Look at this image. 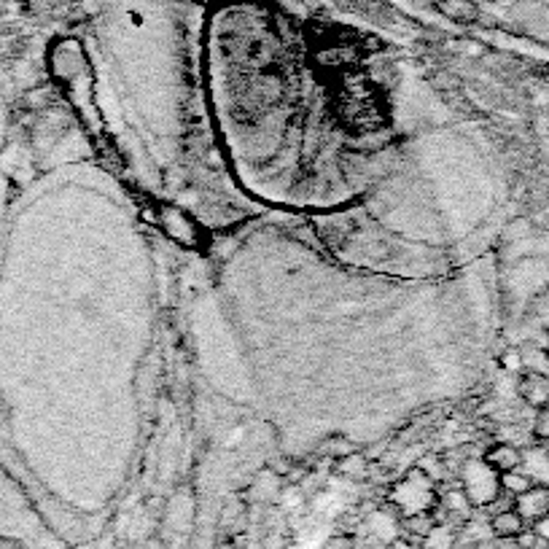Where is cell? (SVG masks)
I'll list each match as a JSON object with an SVG mask.
<instances>
[{
	"label": "cell",
	"instance_id": "cell-7",
	"mask_svg": "<svg viewBox=\"0 0 549 549\" xmlns=\"http://www.w3.org/2000/svg\"><path fill=\"white\" fill-rule=\"evenodd\" d=\"M520 472L528 474V480H531L534 485L549 488V447H542V445L526 447V450H523Z\"/></svg>",
	"mask_w": 549,
	"mask_h": 549
},
{
	"label": "cell",
	"instance_id": "cell-6",
	"mask_svg": "<svg viewBox=\"0 0 549 549\" xmlns=\"http://www.w3.org/2000/svg\"><path fill=\"white\" fill-rule=\"evenodd\" d=\"M483 458H485L499 474H507V472L520 469V464H523V447H518L515 442H496V445H491V447L483 453Z\"/></svg>",
	"mask_w": 549,
	"mask_h": 549
},
{
	"label": "cell",
	"instance_id": "cell-11",
	"mask_svg": "<svg viewBox=\"0 0 549 549\" xmlns=\"http://www.w3.org/2000/svg\"><path fill=\"white\" fill-rule=\"evenodd\" d=\"M439 526V520H437V512H426V515H412V518H404L402 520V528H404V534H407V539H418V542H423L434 528Z\"/></svg>",
	"mask_w": 549,
	"mask_h": 549
},
{
	"label": "cell",
	"instance_id": "cell-16",
	"mask_svg": "<svg viewBox=\"0 0 549 549\" xmlns=\"http://www.w3.org/2000/svg\"><path fill=\"white\" fill-rule=\"evenodd\" d=\"M534 439H536V442H549V402L542 407V410H536Z\"/></svg>",
	"mask_w": 549,
	"mask_h": 549
},
{
	"label": "cell",
	"instance_id": "cell-9",
	"mask_svg": "<svg viewBox=\"0 0 549 549\" xmlns=\"http://www.w3.org/2000/svg\"><path fill=\"white\" fill-rule=\"evenodd\" d=\"M434 5H437L450 22H458V24H472V22H477V16H480L477 0H434Z\"/></svg>",
	"mask_w": 549,
	"mask_h": 549
},
{
	"label": "cell",
	"instance_id": "cell-8",
	"mask_svg": "<svg viewBox=\"0 0 549 549\" xmlns=\"http://www.w3.org/2000/svg\"><path fill=\"white\" fill-rule=\"evenodd\" d=\"M488 523H491L493 536L501 539V542H515V539L528 528L526 520L518 515L515 507H507V509H501V512H493V518H491Z\"/></svg>",
	"mask_w": 549,
	"mask_h": 549
},
{
	"label": "cell",
	"instance_id": "cell-18",
	"mask_svg": "<svg viewBox=\"0 0 549 549\" xmlns=\"http://www.w3.org/2000/svg\"><path fill=\"white\" fill-rule=\"evenodd\" d=\"M216 549H243V547L237 545V539H235V536H221V539H218V545H216Z\"/></svg>",
	"mask_w": 549,
	"mask_h": 549
},
{
	"label": "cell",
	"instance_id": "cell-19",
	"mask_svg": "<svg viewBox=\"0 0 549 549\" xmlns=\"http://www.w3.org/2000/svg\"><path fill=\"white\" fill-rule=\"evenodd\" d=\"M504 367H507V369H520V367H523V364H520V356H518V353H509L507 361H504Z\"/></svg>",
	"mask_w": 549,
	"mask_h": 549
},
{
	"label": "cell",
	"instance_id": "cell-17",
	"mask_svg": "<svg viewBox=\"0 0 549 549\" xmlns=\"http://www.w3.org/2000/svg\"><path fill=\"white\" fill-rule=\"evenodd\" d=\"M531 531L539 536V542H542V545H547L549 547V515L547 518H542L539 523H534V526H531Z\"/></svg>",
	"mask_w": 549,
	"mask_h": 549
},
{
	"label": "cell",
	"instance_id": "cell-13",
	"mask_svg": "<svg viewBox=\"0 0 549 549\" xmlns=\"http://www.w3.org/2000/svg\"><path fill=\"white\" fill-rule=\"evenodd\" d=\"M350 453H356V445L348 442L345 437H337V434L329 437V439H323L321 447H318V456H321V458H332V461L345 458V456H350Z\"/></svg>",
	"mask_w": 549,
	"mask_h": 549
},
{
	"label": "cell",
	"instance_id": "cell-12",
	"mask_svg": "<svg viewBox=\"0 0 549 549\" xmlns=\"http://www.w3.org/2000/svg\"><path fill=\"white\" fill-rule=\"evenodd\" d=\"M456 545H458L456 528H447V523H439V526L418 545V549H456Z\"/></svg>",
	"mask_w": 549,
	"mask_h": 549
},
{
	"label": "cell",
	"instance_id": "cell-3",
	"mask_svg": "<svg viewBox=\"0 0 549 549\" xmlns=\"http://www.w3.org/2000/svg\"><path fill=\"white\" fill-rule=\"evenodd\" d=\"M154 213H156L159 229H162L170 240H175L178 245L191 248V251L202 248V229L194 224V218H191L186 210H181V208H175V205H156Z\"/></svg>",
	"mask_w": 549,
	"mask_h": 549
},
{
	"label": "cell",
	"instance_id": "cell-4",
	"mask_svg": "<svg viewBox=\"0 0 549 549\" xmlns=\"http://www.w3.org/2000/svg\"><path fill=\"white\" fill-rule=\"evenodd\" d=\"M518 394L531 410H542L549 402V375L539 369H526L518 377Z\"/></svg>",
	"mask_w": 549,
	"mask_h": 549
},
{
	"label": "cell",
	"instance_id": "cell-5",
	"mask_svg": "<svg viewBox=\"0 0 549 549\" xmlns=\"http://www.w3.org/2000/svg\"><path fill=\"white\" fill-rule=\"evenodd\" d=\"M515 509L526 520V526L531 528L534 523H539L542 518L549 515V488L534 485L531 491H526L523 496L515 499Z\"/></svg>",
	"mask_w": 549,
	"mask_h": 549
},
{
	"label": "cell",
	"instance_id": "cell-15",
	"mask_svg": "<svg viewBox=\"0 0 549 549\" xmlns=\"http://www.w3.org/2000/svg\"><path fill=\"white\" fill-rule=\"evenodd\" d=\"M531 488H534V483H531V480H528V474H523L520 469L501 474V491H504L507 496H512V499L523 496V493H526V491H531Z\"/></svg>",
	"mask_w": 549,
	"mask_h": 549
},
{
	"label": "cell",
	"instance_id": "cell-1",
	"mask_svg": "<svg viewBox=\"0 0 549 549\" xmlns=\"http://www.w3.org/2000/svg\"><path fill=\"white\" fill-rule=\"evenodd\" d=\"M388 504L399 512V518L426 515L439 507V485L423 474L418 466H410L402 480H396L388 491Z\"/></svg>",
	"mask_w": 549,
	"mask_h": 549
},
{
	"label": "cell",
	"instance_id": "cell-14",
	"mask_svg": "<svg viewBox=\"0 0 549 549\" xmlns=\"http://www.w3.org/2000/svg\"><path fill=\"white\" fill-rule=\"evenodd\" d=\"M415 466H418L423 474H429L437 485H442V480L447 477V458L439 456V453H429V456H423Z\"/></svg>",
	"mask_w": 549,
	"mask_h": 549
},
{
	"label": "cell",
	"instance_id": "cell-2",
	"mask_svg": "<svg viewBox=\"0 0 549 549\" xmlns=\"http://www.w3.org/2000/svg\"><path fill=\"white\" fill-rule=\"evenodd\" d=\"M458 485L474 509H491L504 493L501 491V474L483 456L464 461L461 474H458Z\"/></svg>",
	"mask_w": 549,
	"mask_h": 549
},
{
	"label": "cell",
	"instance_id": "cell-10",
	"mask_svg": "<svg viewBox=\"0 0 549 549\" xmlns=\"http://www.w3.org/2000/svg\"><path fill=\"white\" fill-rule=\"evenodd\" d=\"M334 472L345 480H364L369 474V458L361 456L359 450L345 456V458H337L334 461Z\"/></svg>",
	"mask_w": 549,
	"mask_h": 549
}]
</instances>
